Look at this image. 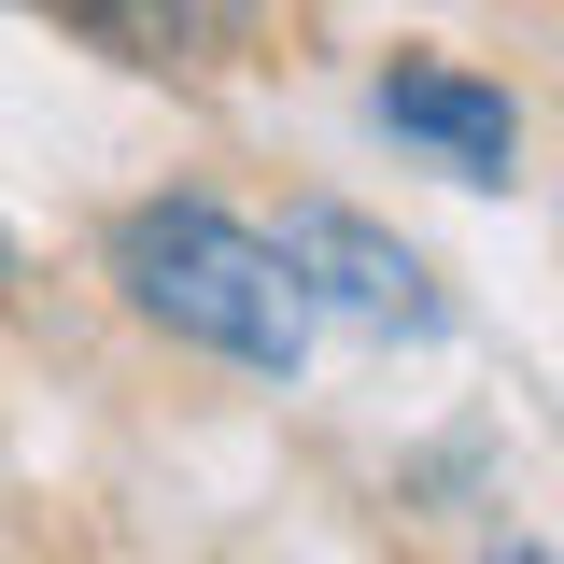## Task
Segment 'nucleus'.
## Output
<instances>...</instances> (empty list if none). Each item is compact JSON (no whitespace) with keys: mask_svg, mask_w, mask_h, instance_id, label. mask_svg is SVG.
I'll list each match as a JSON object with an SVG mask.
<instances>
[{"mask_svg":"<svg viewBox=\"0 0 564 564\" xmlns=\"http://www.w3.org/2000/svg\"><path fill=\"white\" fill-rule=\"evenodd\" d=\"M113 282H128L170 339L226 352V367H269V381L311 367V282H296V254H282L269 226L212 212V198H141L113 226Z\"/></svg>","mask_w":564,"mask_h":564,"instance_id":"1","label":"nucleus"},{"mask_svg":"<svg viewBox=\"0 0 564 564\" xmlns=\"http://www.w3.org/2000/svg\"><path fill=\"white\" fill-rule=\"evenodd\" d=\"M282 254H296V282H311V311H339V325H367V339H437V282H423V254L381 240L367 212L296 198V212H282Z\"/></svg>","mask_w":564,"mask_h":564,"instance_id":"2","label":"nucleus"},{"mask_svg":"<svg viewBox=\"0 0 564 564\" xmlns=\"http://www.w3.org/2000/svg\"><path fill=\"white\" fill-rule=\"evenodd\" d=\"M367 113H381L395 141H423L452 184H508V155H522V113H508V85H480V70H452V57H381Z\"/></svg>","mask_w":564,"mask_h":564,"instance_id":"3","label":"nucleus"},{"mask_svg":"<svg viewBox=\"0 0 564 564\" xmlns=\"http://www.w3.org/2000/svg\"><path fill=\"white\" fill-rule=\"evenodd\" d=\"M85 29L128 57H226L254 29V0H85Z\"/></svg>","mask_w":564,"mask_h":564,"instance_id":"4","label":"nucleus"},{"mask_svg":"<svg viewBox=\"0 0 564 564\" xmlns=\"http://www.w3.org/2000/svg\"><path fill=\"white\" fill-rule=\"evenodd\" d=\"M494 564H551V551H536V536H508V551H494Z\"/></svg>","mask_w":564,"mask_h":564,"instance_id":"5","label":"nucleus"},{"mask_svg":"<svg viewBox=\"0 0 564 564\" xmlns=\"http://www.w3.org/2000/svg\"><path fill=\"white\" fill-rule=\"evenodd\" d=\"M0 282H14V226H0Z\"/></svg>","mask_w":564,"mask_h":564,"instance_id":"6","label":"nucleus"}]
</instances>
